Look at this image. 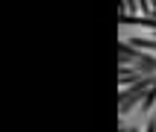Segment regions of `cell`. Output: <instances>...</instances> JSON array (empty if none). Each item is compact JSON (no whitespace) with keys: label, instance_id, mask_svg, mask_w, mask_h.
<instances>
[{"label":"cell","instance_id":"6da1fadb","mask_svg":"<svg viewBox=\"0 0 156 132\" xmlns=\"http://www.w3.org/2000/svg\"><path fill=\"white\" fill-rule=\"evenodd\" d=\"M127 41L133 44V47H139V50H147L156 56V38H144V35H133V38H127Z\"/></svg>","mask_w":156,"mask_h":132},{"label":"cell","instance_id":"3957f363","mask_svg":"<svg viewBox=\"0 0 156 132\" xmlns=\"http://www.w3.org/2000/svg\"><path fill=\"white\" fill-rule=\"evenodd\" d=\"M153 103H156V82L147 88V94H144V100H141V112H147V109H150Z\"/></svg>","mask_w":156,"mask_h":132},{"label":"cell","instance_id":"7a4b0ae2","mask_svg":"<svg viewBox=\"0 0 156 132\" xmlns=\"http://www.w3.org/2000/svg\"><path fill=\"white\" fill-rule=\"evenodd\" d=\"M141 6H139V0H121V15H139Z\"/></svg>","mask_w":156,"mask_h":132}]
</instances>
